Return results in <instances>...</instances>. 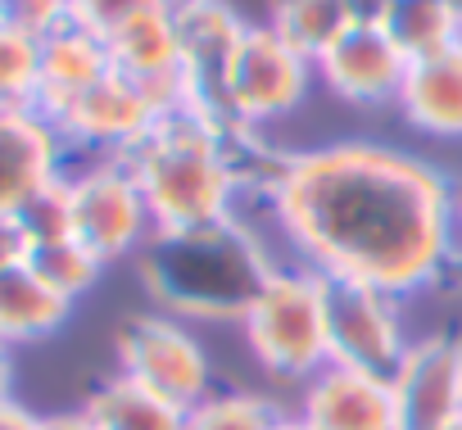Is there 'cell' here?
I'll list each match as a JSON object with an SVG mask.
<instances>
[{
  "label": "cell",
  "mask_w": 462,
  "mask_h": 430,
  "mask_svg": "<svg viewBox=\"0 0 462 430\" xmlns=\"http://www.w3.org/2000/svg\"><path fill=\"white\" fill-rule=\"evenodd\" d=\"M268 204L295 254L327 281L403 299L430 286L453 254L448 181L390 145L336 141L286 154Z\"/></svg>",
  "instance_id": "6da1fadb"
},
{
  "label": "cell",
  "mask_w": 462,
  "mask_h": 430,
  "mask_svg": "<svg viewBox=\"0 0 462 430\" xmlns=\"http://www.w3.org/2000/svg\"><path fill=\"white\" fill-rule=\"evenodd\" d=\"M154 232H186L217 218H231L236 199V163H231V123L199 105L181 100L154 118L145 141L123 154Z\"/></svg>",
  "instance_id": "7a4b0ae2"
},
{
  "label": "cell",
  "mask_w": 462,
  "mask_h": 430,
  "mask_svg": "<svg viewBox=\"0 0 462 430\" xmlns=\"http://www.w3.org/2000/svg\"><path fill=\"white\" fill-rule=\"evenodd\" d=\"M141 268L150 295L172 317H245L254 295L277 272L236 213L186 232H154Z\"/></svg>",
  "instance_id": "3957f363"
},
{
  "label": "cell",
  "mask_w": 462,
  "mask_h": 430,
  "mask_svg": "<svg viewBox=\"0 0 462 430\" xmlns=\"http://www.w3.org/2000/svg\"><path fill=\"white\" fill-rule=\"evenodd\" d=\"M241 322L273 376H318L327 367V281L313 268H277Z\"/></svg>",
  "instance_id": "277c9868"
},
{
  "label": "cell",
  "mask_w": 462,
  "mask_h": 430,
  "mask_svg": "<svg viewBox=\"0 0 462 430\" xmlns=\"http://www.w3.org/2000/svg\"><path fill=\"white\" fill-rule=\"evenodd\" d=\"M313 59H304L295 46H286L268 23L250 28L241 37V50L222 82V118L231 127H259L273 118H286L300 109L313 82Z\"/></svg>",
  "instance_id": "5b68a950"
},
{
  "label": "cell",
  "mask_w": 462,
  "mask_h": 430,
  "mask_svg": "<svg viewBox=\"0 0 462 430\" xmlns=\"http://www.w3.org/2000/svg\"><path fill=\"white\" fill-rule=\"evenodd\" d=\"M69 199L73 241L87 245L100 263H114L154 236L141 186L123 159H91L87 168L69 172Z\"/></svg>",
  "instance_id": "8992f818"
},
{
  "label": "cell",
  "mask_w": 462,
  "mask_h": 430,
  "mask_svg": "<svg viewBox=\"0 0 462 430\" xmlns=\"http://www.w3.org/2000/svg\"><path fill=\"white\" fill-rule=\"evenodd\" d=\"M118 371L132 376L136 385L163 394L177 407H195L208 398V358L199 340L168 313H145L132 317L118 331Z\"/></svg>",
  "instance_id": "52a82bcc"
},
{
  "label": "cell",
  "mask_w": 462,
  "mask_h": 430,
  "mask_svg": "<svg viewBox=\"0 0 462 430\" xmlns=\"http://www.w3.org/2000/svg\"><path fill=\"white\" fill-rule=\"evenodd\" d=\"M403 349L394 295L358 281H327V362L390 380Z\"/></svg>",
  "instance_id": "ba28073f"
},
{
  "label": "cell",
  "mask_w": 462,
  "mask_h": 430,
  "mask_svg": "<svg viewBox=\"0 0 462 430\" xmlns=\"http://www.w3.org/2000/svg\"><path fill=\"white\" fill-rule=\"evenodd\" d=\"M154 118H159V109L150 105V96L132 78L109 73L105 82H96L91 91L69 100L51 123L64 136V145L96 150V159H123L145 141Z\"/></svg>",
  "instance_id": "9c48e42d"
},
{
  "label": "cell",
  "mask_w": 462,
  "mask_h": 430,
  "mask_svg": "<svg viewBox=\"0 0 462 430\" xmlns=\"http://www.w3.org/2000/svg\"><path fill=\"white\" fill-rule=\"evenodd\" d=\"M168 14H172V28H177L181 78H186L190 100L222 114V82H226V69L236 59L250 23L231 10L226 0H172Z\"/></svg>",
  "instance_id": "30bf717a"
},
{
  "label": "cell",
  "mask_w": 462,
  "mask_h": 430,
  "mask_svg": "<svg viewBox=\"0 0 462 430\" xmlns=\"http://www.w3.org/2000/svg\"><path fill=\"white\" fill-rule=\"evenodd\" d=\"M394 403L403 430H439L462 416V340L430 335L403 349L394 376Z\"/></svg>",
  "instance_id": "8fae6325"
},
{
  "label": "cell",
  "mask_w": 462,
  "mask_h": 430,
  "mask_svg": "<svg viewBox=\"0 0 462 430\" xmlns=\"http://www.w3.org/2000/svg\"><path fill=\"white\" fill-rule=\"evenodd\" d=\"M313 69L336 100L363 105V109L399 105V91L408 78V59L381 28H349L327 55H318Z\"/></svg>",
  "instance_id": "7c38bea8"
},
{
  "label": "cell",
  "mask_w": 462,
  "mask_h": 430,
  "mask_svg": "<svg viewBox=\"0 0 462 430\" xmlns=\"http://www.w3.org/2000/svg\"><path fill=\"white\" fill-rule=\"evenodd\" d=\"M300 421L309 430H403L394 385L385 376L336 367V362L309 376Z\"/></svg>",
  "instance_id": "4fadbf2b"
},
{
  "label": "cell",
  "mask_w": 462,
  "mask_h": 430,
  "mask_svg": "<svg viewBox=\"0 0 462 430\" xmlns=\"http://www.w3.org/2000/svg\"><path fill=\"white\" fill-rule=\"evenodd\" d=\"M109 59H114V73L132 78L150 105L163 114L181 100H190L186 91V78H181V50H177V28H172V14L168 10H150L132 23H123L109 41Z\"/></svg>",
  "instance_id": "5bb4252c"
},
{
  "label": "cell",
  "mask_w": 462,
  "mask_h": 430,
  "mask_svg": "<svg viewBox=\"0 0 462 430\" xmlns=\"http://www.w3.org/2000/svg\"><path fill=\"white\" fill-rule=\"evenodd\" d=\"M64 136L37 109H0V218L64 168Z\"/></svg>",
  "instance_id": "9a60e30c"
},
{
  "label": "cell",
  "mask_w": 462,
  "mask_h": 430,
  "mask_svg": "<svg viewBox=\"0 0 462 430\" xmlns=\"http://www.w3.org/2000/svg\"><path fill=\"white\" fill-rule=\"evenodd\" d=\"M109 73H114V59H109L105 37L78 28L73 19L60 23L51 37H42V100H37V114L55 118L69 100H78L82 91H91Z\"/></svg>",
  "instance_id": "2e32d148"
},
{
  "label": "cell",
  "mask_w": 462,
  "mask_h": 430,
  "mask_svg": "<svg viewBox=\"0 0 462 430\" xmlns=\"http://www.w3.org/2000/svg\"><path fill=\"white\" fill-rule=\"evenodd\" d=\"M399 109L426 136H444V141L462 136V41L408 64Z\"/></svg>",
  "instance_id": "e0dca14e"
},
{
  "label": "cell",
  "mask_w": 462,
  "mask_h": 430,
  "mask_svg": "<svg viewBox=\"0 0 462 430\" xmlns=\"http://www.w3.org/2000/svg\"><path fill=\"white\" fill-rule=\"evenodd\" d=\"M69 308L73 304L60 299L28 263L0 268V340L10 349L46 340L51 331H60L69 322Z\"/></svg>",
  "instance_id": "ac0fdd59"
},
{
  "label": "cell",
  "mask_w": 462,
  "mask_h": 430,
  "mask_svg": "<svg viewBox=\"0 0 462 430\" xmlns=\"http://www.w3.org/2000/svg\"><path fill=\"white\" fill-rule=\"evenodd\" d=\"M82 412L91 416L96 430H186V407L168 403L163 394L136 385L123 371L114 380H105L82 403Z\"/></svg>",
  "instance_id": "d6986e66"
},
{
  "label": "cell",
  "mask_w": 462,
  "mask_h": 430,
  "mask_svg": "<svg viewBox=\"0 0 462 430\" xmlns=\"http://www.w3.org/2000/svg\"><path fill=\"white\" fill-rule=\"evenodd\" d=\"M381 32L412 64V59H426V55H439V50L457 46L462 41V14L448 5V0H390Z\"/></svg>",
  "instance_id": "ffe728a7"
},
{
  "label": "cell",
  "mask_w": 462,
  "mask_h": 430,
  "mask_svg": "<svg viewBox=\"0 0 462 430\" xmlns=\"http://www.w3.org/2000/svg\"><path fill=\"white\" fill-rule=\"evenodd\" d=\"M268 28L318 64V55H327L349 32V14L340 0H273Z\"/></svg>",
  "instance_id": "44dd1931"
},
{
  "label": "cell",
  "mask_w": 462,
  "mask_h": 430,
  "mask_svg": "<svg viewBox=\"0 0 462 430\" xmlns=\"http://www.w3.org/2000/svg\"><path fill=\"white\" fill-rule=\"evenodd\" d=\"M60 299H82L91 286H96V277H100V259L87 250V245H78L73 236L69 241H51V245H32L28 250V259H23Z\"/></svg>",
  "instance_id": "7402d4cb"
},
{
  "label": "cell",
  "mask_w": 462,
  "mask_h": 430,
  "mask_svg": "<svg viewBox=\"0 0 462 430\" xmlns=\"http://www.w3.org/2000/svg\"><path fill=\"white\" fill-rule=\"evenodd\" d=\"M14 227L23 232L28 250L32 245H51V241H69L73 236V199H69V172L51 177L46 186H37L14 213Z\"/></svg>",
  "instance_id": "603a6c76"
},
{
  "label": "cell",
  "mask_w": 462,
  "mask_h": 430,
  "mask_svg": "<svg viewBox=\"0 0 462 430\" xmlns=\"http://www.w3.org/2000/svg\"><path fill=\"white\" fill-rule=\"evenodd\" d=\"M42 100V41L0 28V109H37Z\"/></svg>",
  "instance_id": "cb8c5ba5"
},
{
  "label": "cell",
  "mask_w": 462,
  "mask_h": 430,
  "mask_svg": "<svg viewBox=\"0 0 462 430\" xmlns=\"http://www.w3.org/2000/svg\"><path fill=\"white\" fill-rule=\"evenodd\" d=\"M282 416L259 394H208L186 412V430H277Z\"/></svg>",
  "instance_id": "d4e9b609"
},
{
  "label": "cell",
  "mask_w": 462,
  "mask_h": 430,
  "mask_svg": "<svg viewBox=\"0 0 462 430\" xmlns=\"http://www.w3.org/2000/svg\"><path fill=\"white\" fill-rule=\"evenodd\" d=\"M172 0H69V19L96 37H114L123 23L150 14V10H168Z\"/></svg>",
  "instance_id": "484cf974"
},
{
  "label": "cell",
  "mask_w": 462,
  "mask_h": 430,
  "mask_svg": "<svg viewBox=\"0 0 462 430\" xmlns=\"http://www.w3.org/2000/svg\"><path fill=\"white\" fill-rule=\"evenodd\" d=\"M60 23H69V0H0V28L32 41L51 37Z\"/></svg>",
  "instance_id": "4316f807"
},
{
  "label": "cell",
  "mask_w": 462,
  "mask_h": 430,
  "mask_svg": "<svg viewBox=\"0 0 462 430\" xmlns=\"http://www.w3.org/2000/svg\"><path fill=\"white\" fill-rule=\"evenodd\" d=\"M340 5L349 14V28H381L390 0H340Z\"/></svg>",
  "instance_id": "83f0119b"
},
{
  "label": "cell",
  "mask_w": 462,
  "mask_h": 430,
  "mask_svg": "<svg viewBox=\"0 0 462 430\" xmlns=\"http://www.w3.org/2000/svg\"><path fill=\"white\" fill-rule=\"evenodd\" d=\"M28 259V241L14 227V218H0V268H14Z\"/></svg>",
  "instance_id": "f1b7e54d"
},
{
  "label": "cell",
  "mask_w": 462,
  "mask_h": 430,
  "mask_svg": "<svg viewBox=\"0 0 462 430\" xmlns=\"http://www.w3.org/2000/svg\"><path fill=\"white\" fill-rule=\"evenodd\" d=\"M0 430H42V416L28 412V407L10 394V398H0Z\"/></svg>",
  "instance_id": "f546056e"
},
{
  "label": "cell",
  "mask_w": 462,
  "mask_h": 430,
  "mask_svg": "<svg viewBox=\"0 0 462 430\" xmlns=\"http://www.w3.org/2000/svg\"><path fill=\"white\" fill-rule=\"evenodd\" d=\"M42 430H96L91 416L78 407V412H55V416H42Z\"/></svg>",
  "instance_id": "4dcf8cb0"
},
{
  "label": "cell",
  "mask_w": 462,
  "mask_h": 430,
  "mask_svg": "<svg viewBox=\"0 0 462 430\" xmlns=\"http://www.w3.org/2000/svg\"><path fill=\"white\" fill-rule=\"evenodd\" d=\"M10 385H14V353L0 340V398H10Z\"/></svg>",
  "instance_id": "1f68e13d"
},
{
  "label": "cell",
  "mask_w": 462,
  "mask_h": 430,
  "mask_svg": "<svg viewBox=\"0 0 462 430\" xmlns=\"http://www.w3.org/2000/svg\"><path fill=\"white\" fill-rule=\"evenodd\" d=\"M453 241H462V190H453Z\"/></svg>",
  "instance_id": "d6a6232c"
},
{
  "label": "cell",
  "mask_w": 462,
  "mask_h": 430,
  "mask_svg": "<svg viewBox=\"0 0 462 430\" xmlns=\"http://www.w3.org/2000/svg\"><path fill=\"white\" fill-rule=\"evenodd\" d=\"M277 430H309V425H304L300 416H282V425H277Z\"/></svg>",
  "instance_id": "836d02e7"
},
{
  "label": "cell",
  "mask_w": 462,
  "mask_h": 430,
  "mask_svg": "<svg viewBox=\"0 0 462 430\" xmlns=\"http://www.w3.org/2000/svg\"><path fill=\"white\" fill-rule=\"evenodd\" d=\"M439 430H462V416H457V421H448V425H439Z\"/></svg>",
  "instance_id": "e575fe53"
},
{
  "label": "cell",
  "mask_w": 462,
  "mask_h": 430,
  "mask_svg": "<svg viewBox=\"0 0 462 430\" xmlns=\"http://www.w3.org/2000/svg\"><path fill=\"white\" fill-rule=\"evenodd\" d=\"M448 5H453V10H457V14H462V0H448Z\"/></svg>",
  "instance_id": "d590c367"
}]
</instances>
